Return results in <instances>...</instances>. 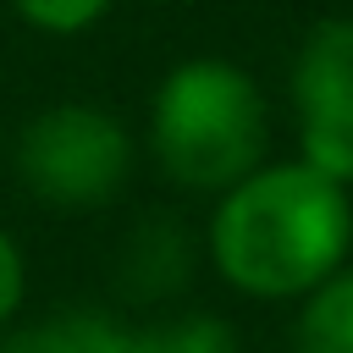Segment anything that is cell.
<instances>
[{
    "label": "cell",
    "mask_w": 353,
    "mask_h": 353,
    "mask_svg": "<svg viewBox=\"0 0 353 353\" xmlns=\"http://www.w3.org/2000/svg\"><path fill=\"white\" fill-rule=\"evenodd\" d=\"M204 248L215 276L243 298H309L325 276L347 265L353 199L309 160H265L243 182L215 193Z\"/></svg>",
    "instance_id": "1"
},
{
    "label": "cell",
    "mask_w": 353,
    "mask_h": 353,
    "mask_svg": "<svg viewBox=\"0 0 353 353\" xmlns=\"http://www.w3.org/2000/svg\"><path fill=\"white\" fill-rule=\"evenodd\" d=\"M270 149L259 83L226 55L176 61L149 94V154L188 193H226Z\"/></svg>",
    "instance_id": "2"
},
{
    "label": "cell",
    "mask_w": 353,
    "mask_h": 353,
    "mask_svg": "<svg viewBox=\"0 0 353 353\" xmlns=\"http://www.w3.org/2000/svg\"><path fill=\"white\" fill-rule=\"evenodd\" d=\"M17 182L66 215L105 210L132 176V138L127 127L94 99H55L28 116L11 149Z\"/></svg>",
    "instance_id": "3"
},
{
    "label": "cell",
    "mask_w": 353,
    "mask_h": 353,
    "mask_svg": "<svg viewBox=\"0 0 353 353\" xmlns=\"http://www.w3.org/2000/svg\"><path fill=\"white\" fill-rule=\"evenodd\" d=\"M298 160L353 188V17H320L287 72Z\"/></svg>",
    "instance_id": "4"
},
{
    "label": "cell",
    "mask_w": 353,
    "mask_h": 353,
    "mask_svg": "<svg viewBox=\"0 0 353 353\" xmlns=\"http://www.w3.org/2000/svg\"><path fill=\"white\" fill-rule=\"evenodd\" d=\"M193 265H199V237L176 215H143L121 237L116 276L132 298H176L193 281Z\"/></svg>",
    "instance_id": "5"
},
{
    "label": "cell",
    "mask_w": 353,
    "mask_h": 353,
    "mask_svg": "<svg viewBox=\"0 0 353 353\" xmlns=\"http://www.w3.org/2000/svg\"><path fill=\"white\" fill-rule=\"evenodd\" d=\"M132 325H121L110 309L77 303V309H55L33 325L0 331V353H127Z\"/></svg>",
    "instance_id": "6"
},
{
    "label": "cell",
    "mask_w": 353,
    "mask_h": 353,
    "mask_svg": "<svg viewBox=\"0 0 353 353\" xmlns=\"http://www.w3.org/2000/svg\"><path fill=\"white\" fill-rule=\"evenodd\" d=\"M298 325L287 353H353V265L325 276L309 298H298Z\"/></svg>",
    "instance_id": "7"
},
{
    "label": "cell",
    "mask_w": 353,
    "mask_h": 353,
    "mask_svg": "<svg viewBox=\"0 0 353 353\" xmlns=\"http://www.w3.org/2000/svg\"><path fill=\"white\" fill-rule=\"evenodd\" d=\"M127 353H243L232 320L210 314V309H182L149 325H132Z\"/></svg>",
    "instance_id": "8"
},
{
    "label": "cell",
    "mask_w": 353,
    "mask_h": 353,
    "mask_svg": "<svg viewBox=\"0 0 353 353\" xmlns=\"http://www.w3.org/2000/svg\"><path fill=\"white\" fill-rule=\"evenodd\" d=\"M11 11L33 28V33H50V39H77L88 28L105 22L110 0H11Z\"/></svg>",
    "instance_id": "9"
},
{
    "label": "cell",
    "mask_w": 353,
    "mask_h": 353,
    "mask_svg": "<svg viewBox=\"0 0 353 353\" xmlns=\"http://www.w3.org/2000/svg\"><path fill=\"white\" fill-rule=\"evenodd\" d=\"M22 292H28V259H22L17 237L0 226V331H11V320L22 309Z\"/></svg>",
    "instance_id": "10"
}]
</instances>
